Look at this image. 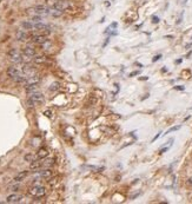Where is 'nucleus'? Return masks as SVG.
<instances>
[{"instance_id": "2", "label": "nucleus", "mask_w": 192, "mask_h": 204, "mask_svg": "<svg viewBox=\"0 0 192 204\" xmlns=\"http://www.w3.org/2000/svg\"><path fill=\"white\" fill-rule=\"evenodd\" d=\"M7 56H8L9 60L13 63H16V64H19V63L22 61V56L19 53V52L17 51L16 49H11L8 52H7Z\"/></svg>"}, {"instance_id": "23", "label": "nucleus", "mask_w": 192, "mask_h": 204, "mask_svg": "<svg viewBox=\"0 0 192 204\" xmlns=\"http://www.w3.org/2000/svg\"><path fill=\"white\" fill-rule=\"evenodd\" d=\"M180 125H177V126H173V127H171V129L170 130H167V131H166V133H170V132H173V131H177V130H179V129H180Z\"/></svg>"}, {"instance_id": "19", "label": "nucleus", "mask_w": 192, "mask_h": 204, "mask_svg": "<svg viewBox=\"0 0 192 204\" xmlns=\"http://www.w3.org/2000/svg\"><path fill=\"white\" fill-rule=\"evenodd\" d=\"M60 89V83L59 82H54L51 84V86H50V91H57V90Z\"/></svg>"}, {"instance_id": "3", "label": "nucleus", "mask_w": 192, "mask_h": 204, "mask_svg": "<svg viewBox=\"0 0 192 204\" xmlns=\"http://www.w3.org/2000/svg\"><path fill=\"white\" fill-rule=\"evenodd\" d=\"M72 2H70L69 0H57V1L53 2V8H58L60 11H66L67 8L71 6Z\"/></svg>"}, {"instance_id": "25", "label": "nucleus", "mask_w": 192, "mask_h": 204, "mask_svg": "<svg viewBox=\"0 0 192 204\" xmlns=\"http://www.w3.org/2000/svg\"><path fill=\"white\" fill-rule=\"evenodd\" d=\"M160 58H161V54H158V56H156L155 58H153V59H152V61H153V63H156V61H158V60H159V59H160Z\"/></svg>"}, {"instance_id": "11", "label": "nucleus", "mask_w": 192, "mask_h": 204, "mask_svg": "<svg viewBox=\"0 0 192 204\" xmlns=\"http://www.w3.org/2000/svg\"><path fill=\"white\" fill-rule=\"evenodd\" d=\"M35 49L33 46H30V45H27V46H25L24 49H22V54H25V56H28V57H35Z\"/></svg>"}, {"instance_id": "1", "label": "nucleus", "mask_w": 192, "mask_h": 204, "mask_svg": "<svg viewBox=\"0 0 192 204\" xmlns=\"http://www.w3.org/2000/svg\"><path fill=\"white\" fill-rule=\"evenodd\" d=\"M46 188L45 186H41V185H34V186H31V188L27 190V195L31 196L33 198H42L46 196Z\"/></svg>"}, {"instance_id": "14", "label": "nucleus", "mask_w": 192, "mask_h": 204, "mask_svg": "<svg viewBox=\"0 0 192 204\" xmlns=\"http://www.w3.org/2000/svg\"><path fill=\"white\" fill-rule=\"evenodd\" d=\"M39 158H38L37 155H33V153H26V155L24 156V160L25 162H28V163H32L34 162V160H38Z\"/></svg>"}, {"instance_id": "9", "label": "nucleus", "mask_w": 192, "mask_h": 204, "mask_svg": "<svg viewBox=\"0 0 192 204\" xmlns=\"http://www.w3.org/2000/svg\"><path fill=\"white\" fill-rule=\"evenodd\" d=\"M28 173H30V171H27V170L20 171L19 173H17V175L14 176L13 182H14V183H20V182H22V181H24L25 178H26L27 176H28Z\"/></svg>"}, {"instance_id": "33", "label": "nucleus", "mask_w": 192, "mask_h": 204, "mask_svg": "<svg viewBox=\"0 0 192 204\" xmlns=\"http://www.w3.org/2000/svg\"><path fill=\"white\" fill-rule=\"evenodd\" d=\"M139 79L140 80H146V79H148V78L147 77H143V78H139Z\"/></svg>"}, {"instance_id": "20", "label": "nucleus", "mask_w": 192, "mask_h": 204, "mask_svg": "<svg viewBox=\"0 0 192 204\" xmlns=\"http://www.w3.org/2000/svg\"><path fill=\"white\" fill-rule=\"evenodd\" d=\"M42 20V16H39V14H35V16H32L31 17V21L32 22H41Z\"/></svg>"}, {"instance_id": "24", "label": "nucleus", "mask_w": 192, "mask_h": 204, "mask_svg": "<svg viewBox=\"0 0 192 204\" xmlns=\"http://www.w3.org/2000/svg\"><path fill=\"white\" fill-rule=\"evenodd\" d=\"M170 148H171V145H169V146H165V148L160 149V150H159V153H160V155H161V153L166 152V151H167V150H169V149H170Z\"/></svg>"}, {"instance_id": "29", "label": "nucleus", "mask_w": 192, "mask_h": 204, "mask_svg": "<svg viewBox=\"0 0 192 204\" xmlns=\"http://www.w3.org/2000/svg\"><path fill=\"white\" fill-rule=\"evenodd\" d=\"M160 133H161V132H159V133H157V136H155V138H153V139H152V142H155V140L157 139V138H159V136H160Z\"/></svg>"}, {"instance_id": "10", "label": "nucleus", "mask_w": 192, "mask_h": 204, "mask_svg": "<svg viewBox=\"0 0 192 204\" xmlns=\"http://www.w3.org/2000/svg\"><path fill=\"white\" fill-rule=\"evenodd\" d=\"M16 38L19 41H27V40H30V36L27 32H25L24 30H19V31L17 32L16 34Z\"/></svg>"}, {"instance_id": "32", "label": "nucleus", "mask_w": 192, "mask_h": 204, "mask_svg": "<svg viewBox=\"0 0 192 204\" xmlns=\"http://www.w3.org/2000/svg\"><path fill=\"white\" fill-rule=\"evenodd\" d=\"M181 63V59H178V60H176V64H180Z\"/></svg>"}, {"instance_id": "16", "label": "nucleus", "mask_w": 192, "mask_h": 204, "mask_svg": "<svg viewBox=\"0 0 192 204\" xmlns=\"http://www.w3.org/2000/svg\"><path fill=\"white\" fill-rule=\"evenodd\" d=\"M50 14H51L52 17H54V18H59V17H61L63 14H64V11H60V10L58 8H52L50 10Z\"/></svg>"}, {"instance_id": "8", "label": "nucleus", "mask_w": 192, "mask_h": 204, "mask_svg": "<svg viewBox=\"0 0 192 204\" xmlns=\"http://www.w3.org/2000/svg\"><path fill=\"white\" fill-rule=\"evenodd\" d=\"M38 176L42 179H50L53 176V170L52 169H44L41 171H38Z\"/></svg>"}, {"instance_id": "13", "label": "nucleus", "mask_w": 192, "mask_h": 204, "mask_svg": "<svg viewBox=\"0 0 192 204\" xmlns=\"http://www.w3.org/2000/svg\"><path fill=\"white\" fill-rule=\"evenodd\" d=\"M41 159H38V160H34V162H32V163H30V169L31 170H38V169H40L44 165V162H40Z\"/></svg>"}, {"instance_id": "28", "label": "nucleus", "mask_w": 192, "mask_h": 204, "mask_svg": "<svg viewBox=\"0 0 192 204\" xmlns=\"http://www.w3.org/2000/svg\"><path fill=\"white\" fill-rule=\"evenodd\" d=\"M138 73H139V71H135V72H132V73H130V77H133V75H137Z\"/></svg>"}, {"instance_id": "4", "label": "nucleus", "mask_w": 192, "mask_h": 204, "mask_svg": "<svg viewBox=\"0 0 192 204\" xmlns=\"http://www.w3.org/2000/svg\"><path fill=\"white\" fill-rule=\"evenodd\" d=\"M30 40H31L32 42H34V44H38V45H41V44H44V42H46L47 40V38L46 36H44V34H31L30 36Z\"/></svg>"}, {"instance_id": "21", "label": "nucleus", "mask_w": 192, "mask_h": 204, "mask_svg": "<svg viewBox=\"0 0 192 204\" xmlns=\"http://www.w3.org/2000/svg\"><path fill=\"white\" fill-rule=\"evenodd\" d=\"M8 190H9V191H13V192H17V191H19V190H20V185H19V184H13V185L9 186Z\"/></svg>"}, {"instance_id": "5", "label": "nucleus", "mask_w": 192, "mask_h": 204, "mask_svg": "<svg viewBox=\"0 0 192 204\" xmlns=\"http://www.w3.org/2000/svg\"><path fill=\"white\" fill-rule=\"evenodd\" d=\"M30 99H31L34 104H41V103L45 102L44 94H42V93H40L39 91L31 93V94H30Z\"/></svg>"}, {"instance_id": "15", "label": "nucleus", "mask_w": 192, "mask_h": 204, "mask_svg": "<svg viewBox=\"0 0 192 204\" xmlns=\"http://www.w3.org/2000/svg\"><path fill=\"white\" fill-rule=\"evenodd\" d=\"M21 27L22 30H34V22H32L31 20H27V21H22L21 22Z\"/></svg>"}, {"instance_id": "17", "label": "nucleus", "mask_w": 192, "mask_h": 204, "mask_svg": "<svg viewBox=\"0 0 192 204\" xmlns=\"http://www.w3.org/2000/svg\"><path fill=\"white\" fill-rule=\"evenodd\" d=\"M33 61L35 64H45L47 61V57L46 56H35L33 58Z\"/></svg>"}, {"instance_id": "12", "label": "nucleus", "mask_w": 192, "mask_h": 204, "mask_svg": "<svg viewBox=\"0 0 192 204\" xmlns=\"http://www.w3.org/2000/svg\"><path fill=\"white\" fill-rule=\"evenodd\" d=\"M37 156H38V158L39 159H44V158H46L47 156H49V150H47L46 148H40L39 150H38V152H37Z\"/></svg>"}, {"instance_id": "6", "label": "nucleus", "mask_w": 192, "mask_h": 204, "mask_svg": "<svg viewBox=\"0 0 192 204\" xmlns=\"http://www.w3.org/2000/svg\"><path fill=\"white\" fill-rule=\"evenodd\" d=\"M40 75L39 74H32L30 77H27L26 82L24 83L25 86H28V85H38L40 83Z\"/></svg>"}, {"instance_id": "30", "label": "nucleus", "mask_w": 192, "mask_h": 204, "mask_svg": "<svg viewBox=\"0 0 192 204\" xmlns=\"http://www.w3.org/2000/svg\"><path fill=\"white\" fill-rule=\"evenodd\" d=\"M45 115H46L47 117H50V116H51V112H50V111H46V112H45Z\"/></svg>"}, {"instance_id": "27", "label": "nucleus", "mask_w": 192, "mask_h": 204, "mask_svg": "<svg viewBox=\"0 0 192 204\" xmlns=\"http://www.w3.org/2000/svg\"><path fill=\"white\" fill-rule=\"evenodd\" d=\"M175 89H176V90H180V91H183V90L185 89V87H184V86H175Z\"/></svg>"}, {"instance_id": "31", "label": "nucleus", "mask_w": 192, "mask_h": 204, "mask_svg": "<svg viewBox=\"0 0 192 204\" xmlns=\"http://www.w3.org/2000/svg\"><path fill=\"white\" fill-rule=\"evenodd\" d=\"M188 184H190V185H192V178H190V179L188 181Z\"/></svg>"}, {"instance_id": "26", "label": "nucleus", "mask_w": 192, "mask_h": 204, "mask_svg": "<svg viewBox=\"0 0 192 204\" xmlns=\"http://www.w3.org/2000/svg\"><path fill=\"white\" fill-rule=\"evenodd\" d=\"M152 22H153V24H158V22H159V18H158V17H153V18H152Z\"/></svg>"}, {"instance_id": "18", "label": "nucleus", "mask_w": 192, "mask_h": 204, "mask_svg": "<svg viewBox=\"0 0 192 204\" xmlns=\"http://www.w3.org/2000/svg\"><path fill=\"white\" fill-rule=\"evenodd\" d=\"M26 89V92L27 93H33V92H37L38 91V85H28V86H25Z\"/></svg>"}, {"instance_id": "7", "label": "nucleus", "mask_w": 192, "mask_h": 204, "mask_svg": "<svg viewBox=\"0 0 192 204\" xmlns=\"http://www.w3.org/2000/svg\"><path fill=\"white\" fill-rule=\"evenodd\" d=\"M22 200H24V197H22L21 195H19V193H11V195H8L6 197V202L9 203V204L20 203Z\"/></svg>"}, {"instance_id": "22", "label": "nucleus", "mask_w": 192, "mask_h": 204, "mask_svg": "<svg viewBox=\"0 0 192 204\" xmlns=\"http://www.w3.org/2000/svg\"><path fill=\"white\" fill-rule=\"evenodd\" d=\"M54 164V159L53 158H50V159H46L44 162V165L45 167H50V165H53Z\"/></svg>"}]
</instances>
